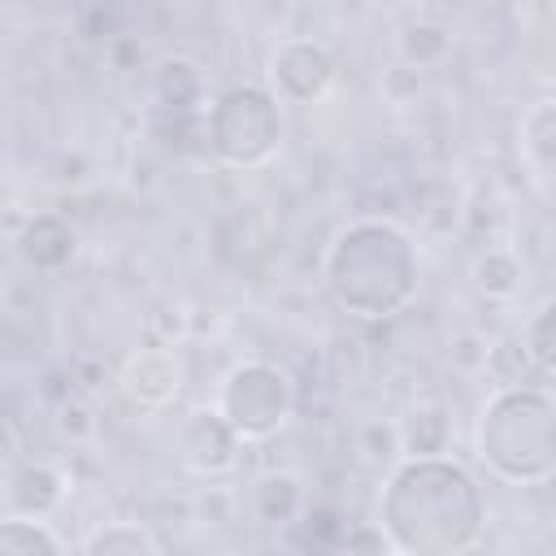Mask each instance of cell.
Here are the masks:
<instances>
[{
	"label": "cell",
	"mask_w": 556,
	"mask_h": 556,
	"mask_svg": "<svg viewBox=\"0 0 556 556\" xmlns=\"http://www.w3.org/2000/svg\"><path fill=\"white\" fill-rule=\"evenodd\" d=\"M178 460L200 473V478H213V473H226L235 469L239 460V434L217 417V408H195L191 417H182L178 426Z\"/></svg>",
	"instance_id": "ba28073f"
},
{
	"label": "cell",
	"mask_w": 556,
	"mask_h": 556,
	"mask_svg": "<svg viewBox=\"0 0 556 556\" xmlns=\"http://www.w3.org/2000/svg\"><path fill=\"white\" fill-rule=\"evenodd\" d=\"M204 135H208V148L222 165L261 169L278 156V143H282L278 100L256 83H239V87L222 91L217 104L208 109Z\"/></svg>",
	"instance_id": "277c9868"
},
{
	"label": "cell",
	"mask_w": 556,
	"mask_h": 556,
	"mask_svg": "<svg viewBox=\"0 0 556 556\" xmlns=\"http://www.w3.org/2000/svg\"><path fill=\"white\" fill-rule=\"evenodd\" d=\"M326 287L352 317L387 321L417 295V248L391 222H352L326 252Z\"/></svg>",
	"instance_id": "7a4b0ae2"
},
{
	"label": "cell",
	"mask_w": 556,
	"mask_h": 556,
	"mask_svg": "<svg viewBox=\"0 0 556 556\" xmlns=\"http://www.w3.org/2000/svg\"><path fill=\"white\" fill-rule=\"evenodd\" d=\"M469 278H473V287H478L486 300H513V295L521 291V282H526V261H521L517 248L491 243V248H482V252L473 256Z\"/></svg>",
	"instance_id": "5bb4252c"
},
{
	"label": "cell",
	"mask_w": 556,
	"mask_h": 556,
	"mask_svg": "<svg viewBox=\"0 0 556 556\" xmlns=\"http://www.w3.org/2000/svg\"><path fill=\"white\" fill-rule=\"evenodd\" d=\"M213 408L239 434V443H261L287 426L295 408V387L274 361H239L222 378Z\"/></svg>",
	"instance_id": "5b68a950"
},
{
	"label": "cell",
	"mask_w": 556,
	"mask_h": 556,
	"mask_svg": "<svg viewBox=\"0 0 556 556\" xmlns=\"http://www.w3.org/2000/svg\"><path fill=\"white\" fill-rule=\"evenodd\" d=\"M17 456V430L9 426V417H0V469Z\"/></svg>",
	"instance_id": "484cf974"
},
{
	"label": "cell",
	"mask_w": 556,
	"mask_h": 556,
	"mask_svg": "<svg viewBox=\"0 0 556 556\" xmlns=\"http://www.w3.org/2000/svg\"><path fill=\"white\" fill-rule=\"evenodd\" d=\"M482 374H491L500 387H530V378L539 369H534L521 334H500V339L486 343V369Z\"/></svg>",
	"instance_id": "d6986e66"
},
{
	"label": "cell",
	"mask_w": 556,
	"mask_h": 556,
	"mask_svg": "<svg viewBox=\"0 0 556 556\" xmlns=\"http://www.w3.org/2000/svg\"><path fill=\"white\" fill-rule=\"evenodd\" d=\"M400 452L404 460H426V456H443L452 447V413L439 404V400H426V404H413L400 421Z\"/></svg>",
	"instance_id": "8fae6325"
},
{
	"label": "cell",
	"mask_w": 556,
	"mask_h": 556,
	"mask_svg": "<svg viewBox=\"0 0 556 556\" xmlns=\"http://www.w3.org/2000/svg\"><path fill=\"white\" fill-rule=\"evenodd\" d=\"M352 452H356V460H361L365 469H395V465L404 460L395 421H391V417H365V421H356V430H352Z\"/></svg>",
	"instance_id": "e0dca14e"
},
{
	"label": "cell",
	"mask_w": 556,
	"mask_h": 556,
	"mask_svg": "<svg viewBox=\"0 0 556 556\" xmlns=\"http://www.w3.org/2000/svg\"><path fill=\"white\" fill-rule=\"evenodd\" d=\"M269 96L278 104H313L334 83V56L313 35H282L269 48Z\"/></svg>",
	"instance_id": "8992f818"
},
{
	"label": "cell",
	"mask_w": 556,
	"mask_h": 556,
	"mask_svg": "<svg viewBox=\"0 0 556 556\" xmlns=\"http://www.w3.org/2000/svg\"><path fill=\"white\" fill-rule=\"evenodd\" d=\"M486 526V500L473 473L447 456L400 460L382 486L378 530L391 556H469Z\"/></svg>",
	"instance_id": "6da1fadb"
},
{
	"label": "cell",
	"mask_w": 556,
	"mask_h": 556,
	"mask_svg": "<svg viewBox=\"0 0 556 556\" xmlns=\"http://www.w3.org/2000/svg\"><path fill=\"white\" fill-rule=\"evenodd\" d=\"M65 500V473L48 460H30L9 478V517L43 521Z\"/></svg>",
	"instance_id": "30bf717a"
},
{
	"label": "cell",
	"mask_w": 556,
	"mask_h": 556,
	"mask_svg": "<svg viewBox=\"0 0 556 556\" xmlns=\"http://www.w3.org/2000/svg\"><path fill=\"white\" fill-rule=\"evenodd\" d=\"M556 404L543 387H500L473 430L478 460L508 486H539L556 469Z\"/></svg>",
	"instance_id": "3957f363"
},
{
	"label": "cell",
	"mask_w": 556,
	"mask_h": 556,
	"mask_svg": "<svg viewBox=\"0 0 556 556\" xmlns=\"http://www.w3.org/2000/svg\"><path fill=\"white\" fill-rule=\"evenodd\" d=\"M195 508H200V521L204 526H230V521H239V495L230 486H208L195 500Z\"/></svg>",
	"instance_id": "d4e9b609"
},
{
	"label": "cell",
	"mask_w": 556,
	"mask_h": 556,
	"mask_svg": "<svg viewBox=\"0 0 556 556\" xmlns=\"http://www.w3.org/2000/svg\"><path fill=\"white\" fill-rule=\"evenodd\" d=\"M17 252H22V261H26L30 269L56 274V269H65V265L74 261L78 235H74V226H70L65 217H56V213H35V217L22 226V235H17Z\"/></svg>",
	"instance_id": "9c48e42d"
},
{
	"label": "cell",
	"mask_w": 556,
	"mask_h": 556,
	"mask_svg": "<svg viewBox=\"0 0 556 556\" xmlns=\"http://www.w3.org/2000/svg\"><path fill=\"white\" fill-rule=\"evenodd\" d=\"M395 48H400V61L421 74V70H434L452 56V30L443 22H408L400 30Z\"/></svg>",
	"instance_id": "2e32d148"
},
{
	"label": "cell",
	"mask_w": 556,
	"mask_h": 556,
	"mask_svg": "<svg viewBox=\"0 0 556 556\" xmlns=\"http://www.w3.org/2000/svg\"><path fill=\"white\" fill-rule=\"evenodd\" d=\"M152 100L165 113H191L204 96V70L191 56H161L152 70Z\"/></svg>",
	"instance_id": "4fadbf2b"
},
{
	"label": "cell",
	"mask_w": 556,
	"mask_h": 556,
	"mask_svg": "<svg viewBox=\"0 0 556 556\" xmlns=\"http://www.w3.org/2000/svg\"><path fill=\"white\" fill-rule=\"evenodd\" d=\"M252 513L265 526H291L304 513V482L295 473H261L252 482Z\"/></svg>",
	"instance_id": "9a60e30c"
},
{
	"label": "cell",
	"mask_w": 556,
	"mask_h": 556,
	"mask_svg": "<svg viewBox=\"0 0 556 556\" xmlns=\"http://www.w3.org/2000/svg\"><path fill=\"white\" fill-rule=\"evenodd\" d=\"M486 334H478V330H456L452 334V343H447V361H452V369H460V374H482L486 369Z\"/></svg>",
	"instance_id": "cb8c5ba5"
},
{
	"label": "cell",
	"mask_w": 556,
	"mask_h": 556,
	"mask_svg": "<svg viewBox=\"0 0 556 556\" xmlns=\"http://www.w3.org/2000/svg\"><path fill=\"white\" fill-rule=\"evenodd\" d=\"M552 161H556V104L552 100H539L521 117V165L530 169L539 195H547Z\"/></svg>",
	"instance_id": "7c38bea8"
},
{
	"label": "cell",
	"mask_w": 556,
	"mask_h": 556,
	"mask_svg": "<svg viewBox=\"0 0 556 556\" xmlns=\"http://www.w3.org/2000/svg\"><path fill=\"white\" fill-rule=\"evenodd\" d=\"M83 556H161L156 539L148 526L139 521H104L100 530H91Z\"/></svg>",
	"instance_id": "ac0fdd59"
},
{
	"label": "cell",
	"mask_w": 556,
	"mask_h": 556,
	"mask_svg": "<svg viewBox=\"0 0 556 556\" xmlns=\"http://www.w3.org/2000/svg\"><path fill=\"white\" fill-rule=\"evenodd\" d=\"M0 556H61V543L43 521L0 517Z\"/></svg>",
	"instance_id": "ffe728a7"
},
{
	"label": "cell",
	"mask_w": 556,
	"mask_h": 556,
	"mask_svg": "<svg viewBox=\"0 0 556 556\" xmlns=\"http://www.w3.org/2000/svg\"><path fill=\"white\" fill-rule=\"evenodd\" d=\"M339 556H391V543L378 521H352L339 530Z\"/></svg>",
	"instance_id": "603a6c76"
},
{
	"label": "cell",
	"mask_w": 556,
	"mask_h": 556,
	"mask_svg": "<svg viewBox=\"0 0 556 556\" xmlns=\"http://www.w3.org/2000/svg\"><path fill=\"white\" fill-rule=\"evenodd\" d=\"M52 421H56V430H61V439H70V443H91L96 439V430H100V421H96V408H91V400L87 395H65L61 404H52Z\"/></svg>",
	"instance_id": "44dd1931"
},
{
	"label": "cell",
	"mask_w": 556,
	"mask_h": 556,
	"mask_svg": "<svg viewBox=\"0 0 556 556\" xmlns=\"http://www.w3.org/2000/svg\"><path fill=\"white\" fill-rule=\"evenodd\" d=\"M117 387H122V395H126L130 408L156 417L182 391V361L169 348H135L122 361V369H117Z\"/></svg>",
	"instance_id": "52a82bcc"
},
{
	"label": "cell",
	"mask_w": 556,
	"mask_h": 556,
	"mask_svg": "<svg viewBox=\"0 0 556 556\" xmlns=\"http://www.w3.org/2000/svg\"><path fill=\"white\" fill-rule=\"evenodd\" d=\"M521 343H526V352H530V361H534V369L539 374H552V300H543L534 313H530V321L521 326Z\"/></svg>",
	"instance_id": "7402d4cb"
}]
</instances>
